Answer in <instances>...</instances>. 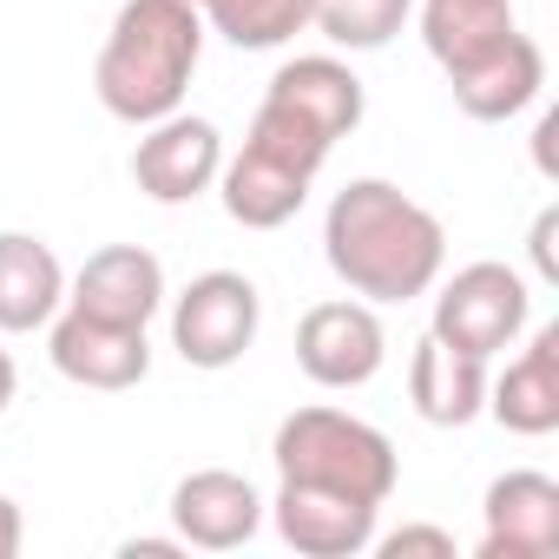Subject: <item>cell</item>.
<instances>
[{
	"label": "cell",
	"instance_id": "obj_1",
	"mask_svg": "<svg viewBox=\"0 0 559 559\" xmlns=\"http://www.w3.org/2000/svg\"><path fill=\"white\" fill-rule=\"evenodd\" d=\"M323 257L362 304H408L441 284L448 230L389 178H349L323 211Z\"/></svg>",
	"mask_w": 559,
	"mask_h": 559
},
{
	"label": "cell",
	"instance_id": "obj_2",
	"mask_svg": "<svg viewBox=\"0 0 559 559\" xmlns=\"http://www.w3.org/2000/svg\"><path fill=\"white\" fill-rule=\"evenodd\" d=\"M204 53V21L191 0H126L99 47V106L126 126H158L185 106Z\"/></svg>",
	"mask_w": 559,
	"mask_h": 559
},
{
	"label": "cell",
	"instance_id": "obj_3",
	"mask_svg": "<svg viewBox=\"0 0 559 559\" xmlns=\"http://www.w3.org/2000/svg\"><path fill=\"white\" fill-rule=\"evenodd\" d=\"M270 461H276V480H297V487H330V493H356L369 507H389L395 480H402V461H395V441L343 408H297L276 421V441H270Z\"/></svg>",
	"mask_w": 559,
	"mask_h": 559
},
{
	"label": "cell",
	"instance_id": "obj_4",
	"mask_svg": "<svg viewBox=\"0 0 559 559\" xmlns=\"http://www.w3.org/2000/svg\"><path fill=\"white\" fill-rule=\"evenodd\" d=\"M526 317H533V290H526V276H520L513 263L480 257V263L454 270L448 284H441L428 336H441V343H454V349H467V356L493 362L500 349H513V343L526 336Z\"/></svg>",
	"mask_w": 559,
	"mask_h": 559
},
{
	"label": "cell",
	"instance_id": "obj_5",
	"mask_svg": "<svg viewBox=\"0 0 559 559\" xmlns=\"http://www.w3.org/2000/svg\"><path fill=\"white\" fill-rule=\"evenodd\" d=\"M257 323H263V297H257L250 276L243 270H204L171 304V349L191 369H230L250 356Z\"/></svg>",
	"mask_w": 559,
	"mask_h": 559
},
{
	"label": "cell",
	"instance_id": "obj_6",
	"mask_svg": "<svg viewBox=\"0 0 559 559\" xmlns=\"http://www.w3.org/2000/svg\"><path fill=\"white\" fill-rule=\"evenodd\" d=\"M382 362H389V336H382L369 304L336 297V304L304 310V323H297V369L317 389H362V382L382 376Z\"/></svg>",
	"mask_w": 559,
	"mask_h": 559
},
{
	"label": "cell",
	"instance_id": "obj_7",
	"mask_svg": "<svg viewBox=\"0 0 559 559\" xmlns=\"http://www.w3.org/2000/svg\"><path fill=\"white\" fill-rule=\"evenodd\" d=\"M217 171H224V132L185 106L171 119L145 126V139L132 152V185L152 204H191L217 185Z\"/></svg>",
	"mask_w": 559,
	"mask_h": 559
},
{
	"label": "cell",
	"instance_id": "obj_8",
	"mask_svg": "<svg viewBox=\"0 0 559 559\" xmlns=\"http://www.w3.org/2000/svg\"><path fill=\"white\" fill-rule=\"evenodd\" d=\"M47 356L67 382L80 389H99V395H119V389H139L152 376V343L145 330H119V323H99V317H53L47 323Z\"/></svg>",
	"mask_w": 559,
	"mask_h": 559
},
{
	"label": "cell",
	"instance_id": "obj_9",
	"mask_svg": "<svg viewBox=\"0 0 559 559\" xmlns=\"http://www.w3.org/2000/svg\"><path fill=\"white\" fill-rule=\"evenodd\" d=\"M165 304V263L145 250V243H106L80 263L73 276V297L67 310L80 317H99V323H119V330H145Z\"/></svg>",
	"mask_w": 559,
	"mask_h": 559
},
{
	"label": "cell",
	"instance_id": "obj_10",
	"mask_svg": "<svg viewBox=\"0 0 559 559\" xmlns=\"http://www.w3.org/2000/svg\"><path fill=\"white\" fill-rule=\"evenodd\" d=\"M376 513L356 493H330V487H297V480H276L270 520L284 533V546H297L304 559H356L376 539Z\"/></svg>",
	"mask_w": 559,
	"mask_h": 559
},
{
	"label": "cell",
	"instance_id": "obj_11",
	"mask_svg": "<svg viewBox=\"0 0 559 559\" xmlns=\"http://www.w3.org/2000/svg\"><path fill=\"white\" fill-rule=\"evenodd\" d=\"M480 559H546L559 552V480L539 467H513L480 500Z\"/></svg>",
	"mask_w": 559,
	"mask_h": 559
},
{
	"label": "cell",
	"instance_id": "obj_12",
	"mask_svg": "<svg viewBox=\"0 0 559 559\" xmlns=\"http://www.w3.org/2000/svg\"><path fill=\"white\" fill-rule=\"evenodd\" d=\"M171 526L185 546L198 552H237L243 539H257L263 526V500L243 474L230 467H198L171 487Z\"/></svg>",
	"mask_w": 559,
	"mask_h": 559
},
{
	"label": "cell",
	"instance_id": "obj_13",
	"mask_svg": "<svg viewBox=\"0 0 559 559\" xmlns=\"http://www.w3.org/2000/svg\"><path fill=\"white\" fill-rule=\"evenodd\" d=\"M487 415L526 441L559 428V323H539L533 343L500 376H487Z\"/></svg>",
	"mask_w": 559,
	"mask_h": 559
},
{
	"label": "cell",
	"instance_id": "obj_14",
	"mask_svg": "<svg viewBox=\"0 0 559 559\" xmlns=\"http://www.w3.org/2000/svg\"><path fill=\"white\" fill-rule=\"evenodd\" d=\"M448 93L467 119L480 126H500V119H520L539 93H546V53L533 34H513L507 47H493L487 60H474L467 73H448Z\"/></svg>",
	"mask_w": 559,
	"mask_h": 559
},
{
	"label": "cell",
	"instance_id": "obj_15",
	"mask_svg": "<svg viewBox=\"0 0 559 559\" xmlns=\"http://www.w3.org/2000/svg\"><path fill=\"white\" fill-rule=\"evenodd\" d=\"M263 99H270V106H284V112H297L304 126H317L330 145H336V139H349V132L362 126V80H356L336 53L284 60Z\"/></svg>",
	"mask_w": 559,
	"mask_h": 559
},
{
	"label": "cell",
	"instance_id": "obj_16",
	"mask_svg": "<svg viewBox=\"0 0 559 559\" xmlns=\"http://www.w3.org/2000/svg\"><path fill=\"white\" fill-rule=\"evenodd\" d=\"M408 402L428 428H467L474 415H487V362L441 336H421L408 356Z\"/></svg>",
	"mask_w": 559,
	"mask_h": 559
},
{
	"label": "cell",
	"instance_id": "obj_17",
	"mask_svg": "<svg viewBox=\"0 0 559 559\" xmlns=\"http://www.w3.org/2000/svg\"><path fill=\"white\" fill-rule=\"evenodd\" d=\"M67 304V270L53 243L27 230H0V336H27L47 330Z\"/></svg>",
	"mask_w": 559,
	"mask_h": 559
},
{
	"label": "cell",
	"instance_id": "obj_18",
	"mask_svg": "<svg viewBox=\"0 0 559 559\" xmlns=\"http://www.w3.org/2000/svg\"><path fill=\"white\" fill-rule=\"evenodd\" d=\"M310 185H317V178L276 165V158L257 152V145H243V152L224 158V171H217V198H224L230 224H243V230H276V224H290V217L304 211Z\"/></svg>",
	"mask_w": 559,
	"mask_h": 559
},
{
	"label": "cell",
	"instance_id": "obj_19",
	"mask_svg": "<svg viewBox=\"0 0 559 559\" xmlns=\"http://www.w3.org/2000/svg\"><path fill=\"white\" fill-rule=\"evenodd\" d=\"M520 34L513 0H421V40L441 73H467Z\"/></svg>",
	"mask_w": 559,
	"mask_h": 559
},
{
	"label": "cell",
	"instance_id": "obj_20",
	"mask_svg": "<svg viewBox=\"0 0 559 559\" xmlns=\"http://www.w3.org/2000/svg\"><path fill=\"white\" fill-rule=\"evenodd\" d=\"M198 21L211 34H224L230 47L243 53H270V47H284L310 27V8L317 0H191Z\"/></svg>",
	"mask_w": 559,
	"mask_h": 559
},
{
	"label": "cell",
	"instance_id": "obj_21",
	"mask_svg": "<svg viewBox=\"0 0 559 559\" xmlns=\"http://www.w3.org/2000/svg\"><path fill=\"white\" fill-rule=\"evenodd\" d=\"M415 14V0H317L310 8V27L330 40V47H349V53H376L389 47Z\"/></svg>",
	"mask_w": 559,
	"mask_h": 559
},
{
	"label": "cell",
	"instance_id": "obj_22",
	"mask_svg": "<svg viewBox=\"0 0 559 559\" xmlns=\"http://www.w3.org/2000/svg\"><path fill=\"white\" fill-rule=\"evenodd\" d=\"M382 559H408V552H428V559H454V533H441V526H402V533H382V539H369Z\"/></svg>",
	"mask_w": 559,
	"mask_h": 559
},
{
	"label": "cell",
	"instance_id": "obj_23",
	"mask_svg": "<svg viewBox=\"0 0 559 559\" xmlns=\"http://www.w3.org/2000/svg\"><path fill=\"white\" fill-rule=\"evenodd\" d=\"M526 243H533V270L546 276V284H559V250H552V243H559V211H552V204L533 217V237H526Z\"/></svg>",
	"mask_w": 559,
	"mask_h": 559
},
{
	"label": "cell",
	"instance_id": "obj_24",
	"mask_svg": "<svg viewBox=\"0 0 559 559\" xmlns=\"http://www.w3.org/2000/svg\"><path fill=\"white\" fill-rule=\"evenodd\" d=\"M27 546V520H21V500L0 493V559H14Z\"/></svg>",
	"mask_w": 559,
	"mask_h": 559
},
{
	"label": "cell",
	"instance_id": "obj_25",
	"mask_svg": "<svg viewBox=\"0 0 559 559\" xmlns=\"http://www.w3.org/2000/svg\"><path fill=\"white\" fill-rule=\"evenodd\" d=\"M552 139H559V112H546V119L533 126V158H539V178H559V165H552Z\"/></svg>",
	"mask_w": 559,
	"mask_h": 559
},
{
	"label": "cell",
	"instance_id": "obj_26",
	"mask_svg": "<svg viewBox=\"0 0 559 559\" xmlns=\"http://www.w3.org/2000/svg\"><path fill=\"white\" fill-rule=\"evenodd\" d=\"M178 552H191L178 533H171V539H126V546H119V559H178Z\"/></svg>",
	"mask_w": 559,
	"mask_h": 559
},
{
	"label": "cell",
	"instance_id": "obj_27",
	"mask_svg": "<svg viewBox=\"0 0 559 559\" xmlns=\"http://www.w3.org/2000/svg\"><path fill=\"white\" fill-rule=\"evenodd\" d=\"M14 389H21V369H14V356H8V349H0V415H8Z\"/></svg>",
	"mask_w": 559,
	"mask_h": 559
}]
</instances>
